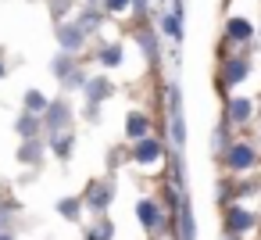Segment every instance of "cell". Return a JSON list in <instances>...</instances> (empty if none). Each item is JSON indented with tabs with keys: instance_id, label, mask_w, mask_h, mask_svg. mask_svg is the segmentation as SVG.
<instances>
[{
	"instance_id": "19",
	"label": "cell",
	"mask_w": 261,
	"mask_h": 240,
	"mask_svg": "<svg viewBox=\"0 0 261 240\" xmlns=\"http://www.w3.org/2000/svg\"><path fill=\"white\" fill-rule=\"evenodd\" d=\"M93 240H111V222H104V226L93 233Z\"/></svg>"
},
{
	"instance_id": "4",
	"label": "cell",
	"mask_w": 261,
	"mask_h": 240,
	"mask_svg": "<svg viewBox=\"0 0 261 240\" xmlns=\"http://www.w3.org/2000/svg\"><path fill=\"white\" fill-rule=\"evenodd\" d=\"M250 226H254L250 211H243V208H232V211H229V229H232V233H243V229H250Z\"/></svg>"
},
{
	"instance_id": "23",
	"label": "cell",
	"mask_w": 261,
	"mask_h": 240,
	"mask_svg": "<svg viewBox=\"0 0 261 240\" xmlns=\"http://www.w3.org/2000/svg\"><path fill=\"white\" fill-rule=\"evenodd\" d=\"M0 240H11V236H8V233H0Z\"/></svg>"
},
{
	"instance_id": "18",
	"label": "cell",
	"mask_w": 261,
	"mask_h": 240,
	"mask_svg": "<svg viewBox=\"0 0 261 240\" xmlns=\"http://www.w3.org/2000/svg\"><path fill=\"white\" fill-rule=\"evenodd\" d=\"M75 208H79L75 201H61V211H65V219H75V215H79Z\"/></svg>"
},
{
	"instance_id": "10",
	"label": "cell",
	"mask_w": 261,
	"mask_h": 240,
	"mask_svg": "<svg viewBox=\"0 0 261 240\" xmlns=\"http://www.w3.org/2000/svg\"><path fill=\"white\" fill-rule=\"evenodd\" d=\"M140 222L143 226H158V208L150 201H140Z\"/></svg>"
},
{
	"instance_id": "21",
	"label": "cell",
	"mask_w": 261,
	"mask_h": 240,
	"mask_svg": "<svg viewBox=\"0 0 261 240\" xmlns=\"http://www.w3.org/2000/svg\"><path fill=\"white\" fill-rule=\"evenodd\" d=\"M0 226H8V215H4V211H0Z\"/></svg>"
},
{
	"instance_id": "9",
	"label": "cell",
	"mask_w": 261,
	"mask_h": 240,
	"mask_svg": "<svg viewBox=\"0 0 261 240\" xmlns=\"http://www.w3.org/2000/svg\"><path fill=\"white\" fill-rule=\"evenodd\" d=\"M111 86H108V79H93L90 86H86V93H90V101L97 104V101H104V93H108Z\"/></svg>"
},
{
	"instance_id": "8",
	"label": "cell",
	"mask_w": 261,
	"mask_h": 240,
	"mask_svg": "<svg viewBox=\"0 0 261 240\" xmlns=\"http://www.w3.org/2000/svg\"><path fill=\"white\" fill-rule=\"evenodd\" d=\"M158 154H161V147H158L154 140H143V143L136 147V161H154Z\"/></svg>"
},
{
	"instance_id": "17",
	"label": "cell",
	"mask_w": 261,
	"mask_h": 240,
	"mask_svg": "<svg viewBox=\"0 0 261 240\" xmlns=\"http://www.w3.org/2000/svg\"><path fill=\"white\" fill-rule=\"evenodd\" d=\"M100 58H104V65H118V61H122V51H118V47H111V51H104Z\"/></svg>"
},
{
	"instance_id": "12",
	"label": "cell",
	"mask_w": 261,
	"mask_h": 240,
	"mask_svg": "<svg viewBox=\"0 0 261 240\" xmlns=\"http://www.w3.org/2000/svg\"><path fill=\"white\" fill-rule=\"evenodd\" d=\"M225 79H229V83L247 79V65H243V61H232V65H229V72H225Z\"/></svg>"
},
{
	"instance_id": "16",
	"label": "cell",
	"mask_w": 261,
	"mask_h": 240,
	"mask_svg": "<svg viewBox=\"0 0 261 240\" xmlns=\"http://www.w3.org/2000/svg\"><path fill=\"white\" fill-rule=\"evenodd\" d=\"M18 133H22V136H33V133H36V118H33V115H25V118L18 122Z\"/></svg>"
},
{
	"instance_id": "22",
	"label": "cell",
	"mask_w": 261,
	"mask_h": 240,
	"mask_svg": "<svg viewBox=\"0 0 261 240\" xmlns=\"http://www.w3.org/2000/svg\"><path fill=\"white\" fill-rule=\"evenodd\" d=\"M133 4H136V11H143V0H133Z\"/></svg>"
},
{
	"instance_id": "13",
	"label": "cell",
	"mask_w": 261,
	"mask_h": 240,
	"mask_svg": "<svg viewBox=\"0 0 261 240\" xmlns=\"http://www.w3.org/2000/svg\"><path fill=\"white\" fill-rule=\"evenodd\" d=\"M25 104H29V111H40V108H47L43 93H36V90H29V93H25Z\"/></svg>"
},
{
	"instance_id": "7",
	"label": "cell",
	"mask_w": 261,
	"mask_h": 240,
	"mask_svg": "<svg viewBox=\"0 0 261 240\" xmlns=\"http://www.w3.org/2000/svg\"><path fill=\"white\" fill-rule=\"evenodd\" d=\"M229 118L232 122H247L250 118V101H232L229 104Z\"/></svg>"
},
{
	"instance_id": "6",
	"label": "cell",
	"mask_w": 261,
	"mask_h": 240,
	"mask_svg": "<svg viewBox=\"0 0 261 240\" xmlns=\"http://www.w3.org/2000/svg\"><path fill=\"white\" fill-rule=\"evenodd\" d=\"M125 133H129L133 140H143V136H147V118H143V115H129V126H125Z\"/></svg>"
},
{
	"instance_id": "11",
	"label": "cell",
	"mask_w": 261,
	"mask_h": 240,
	"mask_svg": "<svg viewBox=\"0 0 261 240\" xmlns=\"http://www.w3.org/2000/svg\"><path fill=\"white\" fill-rule=\"evenodd\" d=\"M65 118H68V108H65V104H54V108L47 111V122H50L54 129H58V126H61Z\"/></svg>"
},
{
	"instance_id": "15",
	"label": "cell",
	"mask_w": 261,
	"mask_h": 240,
	"mask_svg": "<svg viewBox=\"0 0 261 240\" xmlns=\"http://www.w3.org/2000/svg\"><path fill=\"white\" fill-rule=\"evenodd\" d=\"M165 29H168V36H172V40H179V36H182V29H179V15L165 18Z\"/></svg>"
},
{
	"instance_id": "20",
	"label": "cell",
	"mask_w": 261,
	"mask_h": 240,
	"mask_svg": "<svg viewBox=\"0 0 261 240\" xmlns=\"http://www.w3.org/2000/svg\"><path fill=\"white\" fill-rule=\"evenodd\" d=\"M125 4H129V0H108V11H122Z\"/></svg>"
},
{
	"instance_id": "1",
	"label": "cell",
	"mask_w": 261,
	"mask_h": 240,
	"mask_svg": "<svg viewBox=\"0 0 261 240\" xmlns=\"http://www.w3.org/2000/svg\"><path fill=\"white\" fill-rule=\"evenodd\" d=\"M229 165H232V169H250V165H254V151H250L247 143H236V147L229 151Z\"/></svg>"
},
{
	"instance_id": "2",
	"label": "cell",
	"mask_w": 261,
	"mask_h": 240,
	"mask_svg": "<svg viewBox=\"0 0 261 240\" xmlns=\"http://www.w3.org/2000/svg\"><path fill=\"white\" fill-rule=\"evenodd\" d=\"M111 197H115V186H111V183H97V186L90 190V204H93L97 211H100V208H104Z\"/></svg>"
},
{
	"instance_id": "14",
	"label": "cell",
	"mask_w": 261,
	"mask_h": 240,
	"mask_svg": "<svg viewBox=\"0 0 261 240\" xmlns=\"http://www.w3.org/2000/svg\"><path fill=\"white\" fill-rule=\"evenodd\" d=\"M182 240H193V215H190V208H182Z\"/></svg>"
},
{
	"instance_id": "3",
	"label": "cell",
	"mask_w": 261,
	"mask_h": 240,
	"mask_svg": "<svg viewBox=\"0 0 261 240\" xmlns=\"http://www.w3.org/2000/svg\"><path fill=\"white\" fill-rule=\"evenodd\" d=\"M61 47L65 51H79L83 47V29L79 26H65L61 29Z\"/></svg>"
},
{
	"instance_id": "5",
	"label": "cell",
	"mask_w": 261,
	"mask_h": 240,
	"mask_svg": "<svg viewBox=\"0 0 261 240\" xmlns=\"http://www.w3.org/2000/svg\"><path fill=\"white\" fill-rule=\"evenodd\" d=\"M225 33H229L232 40H250V33H254V29H250V22H243V18H232V22L225 26Z\"/></svg>"
}]
</instances>
